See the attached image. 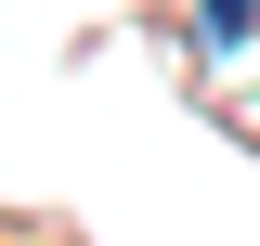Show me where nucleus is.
I'll list each match as a JSON object with an SVG mask.
<instances>
[{"label": "nucleus", "mask_w": 260, "mask_h": 246, "mask_svg": "<svg viewBox=\"0 0 260 246\" xmlns=\"http://www.w3.org/2000/svg\"><path fill=\"white\" fill-rule=\"evenodd\" d=\"M247 13H260V0H195V26H208V39H234Z\"/></svg>", "instance_id": "1"}]
</instances>
